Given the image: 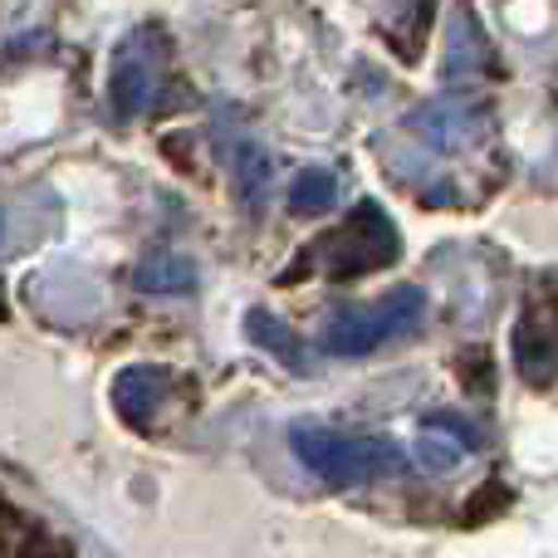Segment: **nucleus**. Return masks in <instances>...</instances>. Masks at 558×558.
I'll return each instance as SVG.
<instances>
[{"mask_svg":"<svg viewBox=\"0 0 558 558\" xmlns=\"http://www.w3.org/2000/svg\"><path fill=\"white\" fill-rule=\"evenodd\" d=\"M289 446L294 456L318 475L324 485L333 490H353V485L367 481H383V475L402 471V451L383 436H343V432H328V426H289Z\"/></svg>","mask_w":558,"mask_h":558,"instance_id":"nucleus-1","label":"nucleus"},{"mask_svg":"<svg viewBox=\"0 0 558 558\" xmlns=\"http://www.w3.org/2000/svg\"><path fill=\"white\" fill-rule=\"evenodd\" d=\"M299 260H314L328 279H363L402 260V235H397L392 216L377 202H357L353 216L338 231L318 235L308 251H299Z\"/></svg>","mask_w":558,"mask_h":558,"instance_id":"nucleus-2","label":"nucleus"},{"mask_svg":"<svg viewBox=\"0 0 558 558\" xmlns=\"http://www.w3.org/2000/svg\"><path fill=\"white\" fill-rule=\"evenodd\" d=\"M426 314V289L422 284H397L367 308H333L318 328V348L333 357H363L373 348L392 343V338L412 333Z\"/></svg>","mask_w":558,"mask_h":558,"instance_id":"nucleus-3","label":"nucleus"},{"mask_svg":"<svg viewBox=\"0 0 558 558\" xmlns=\"http://www.w3.org/2000/svg\"><path fill=\"white\" fill-rule=\"evenodd\" d=\"M162 69H167V39L162 29H137L118 45L113 69H108V98L123 118H137L157 104L162 94Z\"/></svg>","mask_w":558,"mask_h":558,"instance_id":"nucleus-4","label":"nucleus"},{"mask_svg":"<svg viewBox=\"0 0 558 558\" xmlns=\"http://www.w3.org/2000/svg\"><path fill=\"white\" fill-rule=\"evenodd\" d=\"M514 363H520L524 383H534V387L558 383V314L554 308H530L514 324Z\"/></svg>","mask_w":558,"mask_h":558,"instance_id":"nucleus-5","label":"nucleus"},{"mask_svg":"<svg viewBox=\"0 0 558 558\" xmlns=\"http://www.w3.org/2000/svg\"><path fill=\"white\" fill-rule=\"evenodd\" d=\"M172 397V373L167 367H153V363H133L113 377V407L128 426H153V416L167 407Z\"/></svg>","mask_w":558,"mask_h":558,"instance_id":"nucleus-6","label":"nucleus"},{"mask_svg":"<svg viewBox=\"0 0 558 558\" xmlns=\"http://www.w3.org/2000/svg\"><path fill=\"white\" fill-rule=\"evenodd\" d=\"M245 333H251L255 348L275 353L289 373H314V353H308V343L279 314H270V308H251V314H245Z\"/></svg>","mask_w":558,"mask_h":558,"instance_id":"nucleus-7","label":"nucleus"},{"mask_svg":"<svg viewBox=\"0 0 558 558\" xmlns=\"http://www.w3.org/2000/svg\"><path fill=\"white\" fill-rule=\"evenodd\" d=\"M133 289H143V294H186V289H196V260L172 251L147 255L133 270Z\"/></svg>","mask_w":558,"mask_h":558,"instance_id":"nucleus-8","label":"nucleus"},{"mask_svg":"<svg viewBox=\"0 0 558 558\" xmlns=\"http://www.w3.org/2000/svg\"><path fill=\"white\" fill-rule=\"evenodd\" d=\"M495 69V49L485 45V35H481V25H475L471 15H461L456 20V29H451V59H446V78H471V74H490Z\"/></svg>","mask_w":558,"mask_h":558,"instance_id":"nucleus-9","label":"nucleus"},{"mask_svg":"<svg viewBox=\"0 0 558 558\" xmlns=\"http://www.w3.org/2000/svg\"><path fill=\"white\" fill-rule=\"evenodd\" d=\"M338 202V177L324 167H304V172L289 182V211L294 216H324Z\"/></svg>","mask_w":558,"mask_h":558,"instance_id":"nucleus-10","label":"nucleus"},{"mask_svg":"<svg viewBox=\"0 0 558 558\" xmlns=\"http://www.w3.org/2000/svg\"><path fill=\"white\" fill-rule=\"evenodd\" d=\"M235 182H241L245 206H251V211H265V202H270V157H265L255 143L235 147Z\"/></svg>","mask_w":558,"mask_h":558,"instance_id":"nucleus-11","label":"nucleus"},{"mask_svg":"<svg viewBox=\"0 0 558 558\" xmlns=\"http://www.w3.org/2000/svg\"><path fill=\"white\" fill-rule=\"evenodd\" d=\"M422 426L426 432H446L451 436V446H481V432H475L471 422H461V416H451V412H432Z\"/></svg>","mask_w":558,"mask_h":558,"instance_id":"nucleus-12","label":"nucleus"},{"mask_svg":"<svg viewBox=\"0 0 558 558\" xmlns=\"http://www.w3.org/2000/svg\"><path fill=\"white\" fill-rule=\"evenodd\" d=\"M505 505H510V490H505V485H500V481H490V485H485V490H481V495H475V510H465V520H471V524H481V520H485V514L505 510Z\"/></svg>","mask_w":558,"mask_h":558,"instance_id":"nucleus-13","label":"nucleus"},{"mask_svg":"<svg viewBox=\"0 0 558 558\" xmlns=\"http://www.w3.org/2000/svg\"><path fill=\"white\" fill-rule=\"evenodd\" d=\"M0 318H5V304H0Z\"/></svg>","mask_w":558,"mask_h":558,"instance_id":"nucleus-14","label":"nucleus"}]
</instances>
